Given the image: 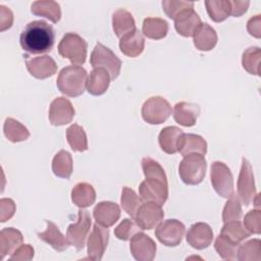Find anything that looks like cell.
<instances>
[{
	"label": "cell",
	"instance_id": "cell-1",
	"mask_svg": "<svg viewBox=\"0 0 261 261\" xmlns=\"http://www.w3.org/2000/svg\"><path fill=\"white\" fill-rule=\"evenodd\" d=\"M142 169L146 177L139 186V193L142 201L154 202L163 205L168 197L167 177L163 167L154 159L144 157Z\"/></svg>",
	"mask_w": 261,
	"mask_h": 261
},
{
	"label": "cell",
	"instance_id": "cell-2",
	"mask_svg": "<svg viewBox=\"0 0 261 261\" xmlns=\"http://www.w3.org/2000/svg\"><path fill=\"white\" fill-rule=\"evenodd\" d=\"M55 41L53 28L45 20L29 22L22 30L19 43L23 51L30 54L50 52Z\"/></svg>",
	"mask_w": 261,
	"mask_h": 261
},
{
	"label": "cell",
	"instance_id": "cell-3",
	"mask_svg": "<svg viewBox=\"0 0 261 261\" xmlns=\"http://www.w3.org/2000/svg\"><path fill=\"white\" fill-rule=\"evenodd\" d=\"M88 74L84 67L80 65H69L60 70L56 86L63 95L79 97L85 92Z\"/></svg>",
	"mask_w": 261,
	"mask_h": 261
},
{
	"label": "cell",
	"instance_id": "cell-4",
	"mask_svg": "<svg viewBox=\"0 0 261 261\" xmlns=\"http://www.w3.org/2000/svg\"><path fill=\"white\" fill-rule=\"evenodd\" d=\"M207 162L204 155L193 153L184 156L178 166L180 179L190 186L199 185L205 177Z\"/></svg>",
	"mask_w": 261,
	"mask_h": 261
},
{
	"label": "cell",
	"instance_id": "cell-5",
	"mask_svg": "<svg viewBox=\"0 0 261 261\" xmlns=\"http://www.w3.org/2000/svg\"><path fill=\"white\" fill-rule=\"evenodd\" d=\"M87 42L75 33H66L58 44V53L74 65H82L87 58Z\"/></svg>",
	"mask_w": 261,
	"mask_h": 261
},
{
	"label": "cell",
	"instance_id": "cell-6",
	"mask_svg": "<svg viewBox=\"0 0 261 261\" xmlns=\"http://www.w3.org/2000/svg\"><path fill=\"white\" fill-rule=\"evenodd\" d=\"M90 63L93 68H104L110 74L111 80H115L121 68L120 59L106 46L97 43L90 57Z\"/></svg>",
	"mask_w": 261,
	"mask_h": 261
},
{
	"label": "cell",
	"instance_id": "cell-7",
	"mask_svg": "<svg viewBox=\"0 0 261 261\" xmlns=\"http://www.w3.org/2000/svg\"><path fill=\"white\" fill-rule=\"evenodd\" d=\"M143 119L150 124H160L168 119L171 114L169 102L160 96L147 99L141 109Z\"/></svg>",
	"mask_w": 261,
	"mask_h": 261
},
{
	"label": "cell",
	"instance_id": "cell-8",
	"mask_svg": "<svg viewBox=\"0 0 261 261\" xmlns=\"http://www.w3.org/2000/svg\"><path fill=\"white\" fill-rule=\"evenodd\" d=\"M211 184L215 192L222 198L228 199L233 194V177L229 167L220 161L211 164Z\"/></svg>",
	"mask_w": 261,
	"mask_h": 261
},
{
	"label": "cell",
	"instance_id": "cell-9",
	"mask_svg": "<svg viewBox=\"0 0 261 261\" xmlns=\"http://www.w3.org/2000/svg\"><path fill=\"white\" fill-rule=\"evenodd\" d=\"M91 216L87 210L81 208L77 214V220L75 223L68 225L66 229V239L70 246H73L77 251L84 249L87 238L90 233Z\"/></svg>",
	"mask_w": 261,
	"mask_h": 261
},
{
	"label": "cell",
	"instance_id": "cell-10",
	"mask_svg": "<svg viewBox=\"0 0 261 261\" xmlns=\"http://www.w3.org/2000/svg\"><path fill=\"white\" fill-rule=\"evenodd\" d=\"M238 197L240 201L245 205L249 206L253 203L257 193L254 180V173L250 162L243 157L242 158V166L238 178Z\"/></svg>",
	"mask_w": 261,
	"mask_h": 261
},
{
	"label": "cell",
	"instance_id": "cell-11",
	"mask_svg": "<svg viewBox=\"0 0 261 261\" xmlns=\"http://www.w3.org/2000/svg\"><path fill=\"white\" fill-rule=\"evenodd\" d=\"M185 231L186 227L179 220L167 219L157 225L155 237L164 246L176 247L181 243Z\"/></svg>",
	"mask_w": 261,
	"mask_h": 261
},
{
	"label": "cell",
	"instance_id": "cell-12",
	"mask_svg": "<svg viewBox=\"0 0 261 261\" xmlns=\"http://www.w3.org/2000/svg\"><path fill=\"white\" fill-rule=\"evenodd\" d=\"M109 241V230L107 227L95 223L90 236L88 237V258L99 261L102 259Z\"/></svg>",
	"mask_w": 261,
	"mask_h": 261
},
{
	"label": "cell",
	"instance_id": "cell-13",
	"mask_svg": "<svg viewBox=\"0 0 261 261\" xmlns=\"http://www.w3.org/2000/svg\"><path fill=\"white\" fill-rule=\"evenodd\" d=\"M164 212L161 205L154 202H146L139 208L135 221L141 229L151 230L163 220Z\"/></svg>",
	"mask_w": 261,
	"mask_h": 261
},
{
	"label": "cell",
	"instance_id": "cell-14",
	"mask_svg": "<svg viewBox=\"0 0 261 261\" xmlns=\"http://www.w3.org/2000/svg\"><path fill=\"white\" fill-rule=\"evenodd\" d=\"M74 108L71 102L64 97L55 98L49 107V121L52 125H65L74 117Z\"/></svg>",
	"mask_w": 261,
	"mask_h": 261
},
{
	"label": "cell",
	"instance_id": "cell-15",
	"mask_svg": "<svg viewBox=\"0 0 261 261\" xmlns=\"http://www.w3.org/2000/svg\"><path fill=\"white\" fill-rule=\"evenodd\" d=\"M129 249L133 257L138 261H152L156 255V244L146 233L139 231L129 243Z\"/></svg>",
	"mask_w": 261,
	"mask_h": 261
},
{
	"label": "cell",
	"instance_id": "cell-16",
	"mask_svg": "<svg viewBox=\"0 0 261 261\" xmlns=\"http://www.w3.org/2000/svg\"><path fill=\"white\" fill-rule=\"evenodd\" d=\"M25 65L30 74L38 80L48 79L54 75L57 71L56 62L48 55L27 59Z\"/></svg>",
	"mask_w": 261,
	"mask_h": 261
},
{
	"label": "cell",
	"instance_id": "cell-17",
	"mask_svg": "<svg viewBox=\"0 0 261 261\" xmlns=\"http://www.w3.org/2000/svg\"><path fill=\"white\" fill-rule=\"evenodd\" d=\"M187 243L196 250L208 248L213 241L212 228L205 222L194 223L187 232Z\"/></svg>",
	"mask_w": 261,
	"mask_h": 261
},
{
	"label": "cell",
	"instance_id": "cell-18",
	"mask_svg": "<svg viewBox=\"0 0 261 261\" xmlns=\"http://www.w3.org/2000/svg\"><path fill=\"white\" fill-rule=\"evenodd\" d=\"M93 216L97 223L105 227H110L119 219L120 208L116 203L102 201L95 206Z\"/></svg>",
	"mask_w": 261,
	"mask_h": 261
},
{
	"label": "cell",
	"instance_id": "cell-19",
	"mask_svg": "<svg viewBox=\"0 0 261 261\" xmlns=\"http://www.w3.org/2000/svg\"><path fill=\"white\" fill-rule=\"evenodd\" d=\"M201 24V18L193 8L180 12L174 18L175 31L182 37H193Z\"/></svg>",
	"mask_w": 261,
	"mask_h": 261
},
{
	"label": "cell",
	"instance_id": "cell-20",
	"mask_svg": "<svg viewBox=\"0 0 261 261\" xmlns=\"http://www.w3.org/2000/svg\"><path fill=\"white\" fill-rule=\"evenodd\" d=\"M200 114V107L197 104L189 102H178L173 108L174 120L182 126H193L196 124Z\"/></svg>",
	"mask_w": 261,
	"mask_h": 261
},
{
	"label": "cell",
	"instance_id": "cell-21",
	"mask_svg": "<svg viewBox=\"0 0 261 261\" xmlns=\"http://www.w3.org/2000/svg\"><path fill=\"white\" fill-rule=\"evenodd\" d=\"M45 222L47 224L46 230L43 232H38V238L50 245L54 250L58 252L65 251L69 247L67 239L61 233L58 226L54 222L50 220H46Z\"/></svg>",
	"mask_w": 261,
	"mask_h": 261
},
{
	"label": "cell",
	"instance_id": "cell-22",
	"mask_svg": "<svg viewBox=\"0 0 261 261\" xmlns=\"http://www.w3.org/2000/svg\"><path fill=\"white\" fill-rule=\"evenodd\" d=\"M145 47V39L142 33L136 29L133 32L126 34L119 41L120 51L128 57L139 56Z\"/></svg>",
	"mask_w": 261,
	"mask_h": 261
},
{
	"label": "cell",
	"instance_id": "cell-23",
	"mask_svg": "<svg viewBox=\"0 0 261 261\" xmlns=\"http://www.w3.org/2000/svg\"><path fill=\"white\" fill-rule=\"evenodd\" d=\"M110 74L104 68H94L87 80V91L93 96L104 94L110 84Z\"/></svg>",
	"mask_w": 261,
	"mask_h": 261
},
{
	"label": "cell",
	"instance_id": "cell-24",
	"mask_svg": "<svg viewBox=\"0 0 261 261\" xmlns=\"http://www.w3.org/2000/svg\"><path fill=\"white\" fill-rule=\"evenodd\" d=\"M182 134L184 132L174 125L162 128L158 136V143L161 150L166 154L178 152V143Z\"/></svg>",
	"mask_w": 261,
	"mask_h": 261
},
{
	"label": "cell",
	"instance_id": "cell-25",
	"mask_svg": "<svg viewBox=\"0 0 261 261\" xmlns=\"http://www.w3.org/2000/svg\"><path fill=\"white\" fill-rule=\"evenodd\" d=\"M178 152L182 156L193 153L205 155L207 152V143L199 135L184 133L178 143Z\"/></svg>",
	"mask_w": 261,
	"mask_h": 261
},
{
	"label": "cell",
	"instance_id": "cell-26",
	"mask_svg": "<svg viewBox=\"0 0 261 261\" xmlns=\"http://www.w3.org/2000/svg\"><path fill=\"white\" fill-rule=\"evenodd\" d=\"M194 45L200 51H210L217 43L216 31L208 23H202L194 36Z\"/></svg>",
	"mask_w": 261,
	"mask_h": 261
},
{
	"label": "cell",
	"instance_id": "cell-27",
	"mask_svg": "<svg viewBox=\"0 0 261 261\" xmlns=\"http://www.w3.org/2000/svg\"><path fill=\"white\" fill-rule=\"evenodd\" d=\"M23 241L21 232L13 227H5L0 231V252L3 259L6 255L12 254Z\"/></svg>",
	"mask_w": 261,
	"mask_h": 261
},
{
	"label": "cell",
	"instance_id": "cell-28",
	"mask_svg": "<svg viewBox=\"0 0 261 261\" xmlns=\"http://www.w3.org/2000/svg\"><path fill=\"white\" fill-rule=\"evenodd\" d=\"M112 29L119 39L136 30V23L132 13L125 9L114 11L112 14Z\"/></svg>",
	"mask_w": 261,
	"mask_h": 261
},
{
	"label": "cell",
	"instance_id": "cell-29",
	"mask_svg": "<svg viewBox=\"0 0 261 261\" xmlns=\"http://www.w3.org/2000/svg\"><path fill=\"white\" fill-rule=\"evenodd\" d=\"M31 11L34 15L46 17L54 23L58 22L61 17V10L59 4L56 1L52 0H41L33 2L31 6Z\"/></svg>",
	"mask_w": 261,
	"mask_h": 261
},
{
	"label": "cell",
	"instance_id": "cell-30",
	"mask_svg": "<svg viewBox=\"0 0 261 261\" xmlns=\"http://www.w3.org/2000/svg\"><path fill=\"white\" fill-rule=\"evenodd\" d=\"M96 192L92 185L88 182H79L71 190V201L80 208H87L94 204Z\"/></svg>",
	"mask_w": 261,
	"mask_h": 261
},
{
	"label": "cell",
	"instance_id": "cell-31",
	"mask_svg": "<svg viewBox=\"0 0 261 261\" xmlns=\"http://www.w3.org/2000/svg\"><path fill=\"white\" fill-rule=\"evenodd\" d=\"M142 32L149 39L160 40L167 35L168 23L159 17H147L143 21Z\"/></svg>",
	"mask_w": 261,
	"mask_h": 261
},
{
	"label": "cell",
	"instance_id": "cell-32",
	"mask_svg": "<svg viewBox=\"0 0 261 261\" xmlns=\"http://www.w3.org/2000/svg\"><path fill=\"white\" fill-rule=\"evenodd\" d=\"M72 157L69 152L60 150L52 160V171L60 178H69L72 173Z\"/></svg>",
	"mask_w": 261,
	"mask_h": 261
},
{
	"label": "cell",
	"instance_id": "cell-33",
	"mask_svg": "<svg viewBox=\"0 0 261 261\" xmlns=\"http://www.w3.org/2000/svg\"><path fill=\"white\" fill-rule=\"evenodd\" d=\"M3 133L7 140L12 143L25 141L30 137L29 129L19 121L11 117H7L5 119L3 125Z\"/></svg>",
	"mask_w": 261,
	"mask_h": 261
},
{
	"label": "cell",
	"instance_id": "cell-34",
	"mask_svg": "<svg viewBox=\"0 0 261 261\" xmlns=\"http://www.w3.org/2000/svg\"><path fill=\"white\" fill-rule=\"evenodd\" d=\"M66 139L70 148L75 152H84L88 150L87 135L83 126L73 123L66 129Z\"/></svg>",
	"mask_w": 261,
	"mask_h": 261
},
{
	"label": "cell",
	"instance_id": "cell-35",
	"mask_svg": "<svg viewBox=\"0 0 261 261\" xmlns=\"http://www.w3.org/2000/svg\"><path fill=\"white\" fill-rule=\"evenodd\" d=\"M205 6L209 17L215 22H221L230 15L229 0L205 1Z\"/></svg>",
	"mask_w": 261,
	"mask_h": 261
},
{
	"label": "cell",
	"instance_id": "cell-36",
	"mask_svg": "<svg viewBox=\"0 0 261 261\" xmlns=\"http://www.w3.org/2000/svg\"><path fill=\"white\" fill-rule=\"evenodd\" d=\"M220 234L226 237L228 240H230L231 242L238 245L251 236V233L240 222V220L224 222V225L221 228Z\"/></svg>",
	"mask_w": 261,
	"mask_h": 261
},
{
	"label": "cell",
	"instance_id": "cell-37",
	"mask_svg": "<svg viewBox=\"0 0 261 261\" xmlns=\"http://www.w3.org/2000/svg\"><path fill=\"white\" fill-rule=\"evenodd\" d=\"M261 242L259 239L250 240L238 248L237 259L240 261H260Z\"/></svg>",
	"mask_w": 261,
	"mask_h": 261
},
{
	"label": "cell",
	"instance_id": "cell-38",
	"mask_svg": "<svg viewBox=\"0 0 261 261\" xmlns=\"http://www.w3.org/2000/svg\"><path fill=\"white\" fill-rule=\"evenodd\" d=\"M261 49L259 47H250L244 51L242 56L243 68L250 74H260Z\"/></svg>",
	"mask_w": 261,
	"mask_h": 261
},
{
	"label": "cell",
	"instance_id": "cell-39",
	"mask_svg": "<svg viewBox=\"0 0 261 261\" xmlns=\"http://www.w3.org/2000/svg\"><path fill=\"white\" fill-rule=\"evenodd\" d=\"M120 204L122 209L133 218H135L139 208L142 206V199L136 194V192L128 188L123 187L121 191Z\"/></svg>",
	"mask_w": 261,
	"mask_h": 261
},
{
	"label": "cell",
	"instance_id": "cell-40",
	"mask_svg": "<svg viewBox=\"0 0 261 261\" xmlns=\"http://www.w3.org/2000/svg\"><path fill=\"white\" fill-rule=\"evenodd\" d=\"M217 254L224 260H236L239 245L228 240L226 237L219 234L214 243Z\"/></svg>",
	"mask_w": 261,
	"mask_h": 261
},
{
	"label": "cell",
	"instance_id": "cell-41",
	"mask_svg": "<svg viewBox=\"0 0 261 261\" xmlns=\"http://www.w3.org/2000/svg\"><path fill=\"white\" fill-rule=\"evenodd\" d=\"M242 214H243V211H242L240 198L238 197L237 194L233 193L228 198L227 202L224 205V208L222 210V220L223 222L240 220L242 217Z\"/></svg>",
	"mask_w": 261,
	"mask_h": 261
},
{
	"label": "cell",
	"instance_id": "cell-42",
	"mask_svg": "<svg viewBox=\"0 0 261 261\" xmlns=\"http://www.w3.org/2000/svg\"><path fill=\"white\" fill-rule=\"evenodd\" d=\"M161 4L165 14L171 19H174L180 12L194 8V2L184 0H163Z\"/></svg>",
	"mask_w": 261,
	"mask_h": 261
},
{
	"label": "cell",
	"instance_id": "cell-43",
	"mask_svg": "<svg viewBox=\"0 0 261 261\" xmlns=\"http://www.w3.org/2000/svg\"><path fill=\"white\" fill-rule=\"evenodd\" d=\"M140 226L137 224L136 221L129 218H124L115 228H114V236L121 241L130 240L136 233L140 231Z\"/></svg>",
	"mask_w": 261,
	"mask_h": 261
},
{
	"label": "cell",
	"instance_id": "cell-44",
	"mask_svg": "<svg viewBox=\"0 0 261 261\" xmlns=\"http://www.w3.org/2000/svg\"><path fill=\"white\" fill-rule=\"evenodd\" d=\"M244 226L250 233L259 234L261 232V212L259 209L251 210L245 215Z\"/></svg>",
	"mask_w": 261,
	"mask_h": 261
},
{
	"label": "cell",
	"instance_id": "cell-45",
	"mask_svg": "<svg viewBox=\"0 0 261 261\" xmlns=\"http://www.w3.org/2000/svg\"><path fill=\"white\" fill-rule=\"evenodd\" d=\"M34 257V248L30 244L20 245L9 257L13 261H29Z\"/></svg>",
	"mask_w": 261,
	"mask_h": 261
},
{
	"label": "cell",
	"instance_id": "cell-46",
	"mask_svg": "<svg viewBox=\"0 0 261 261\" xmlns=\"http://www.w3.org/2000/svg\"><path fill=\"white\" fill-rule=\"evenodd\" d=\"M15 204L9 198H2L0 200V221L5 222L10 219L15 212Z\"/></svg>",
	"mask_w": 261,
	"mask_h": 261
},
{
	"label": "cell",
	"instance_id": "cell-47",
	"mask_svg": "<svg viewBox=\"0 0 261 261\" xmlns=\"http://www.w3.org/2000/svg\"><path fill=\"white\" fill-rule=\"evenodd\" d=\"M13 22V14L9 8L4 5H0V31L4 32L5 30L11 28Z\"/></svg>",
	"mask_w": 261,
	"mask_h": 261
},
{
	"label": "cell",
	"instance_id": "cell-48",
	"mask_svg": "<svg viewBox=\"0 0 261 261\" xmlns=\"http://www.w3.org/2000/svg\"><path fill=\"white\" fill-rule=\"evenodd\" d=\"M230 4V15L234 17H239L247 12L250 2L249 1H242V0H229Z\"/></svg>",
	"mask_w": 261,
	"mask_h": 261
},
{
	"label": "cell",
	"instance_id": "cell-49",
	"mask_svg": "<svg viewBox=\"0 0 261 261\" xmlns=\"http://www.w3.org/2000/svg\"><path fill=\"white\" fill-rule=\"evenodd\" d=\"M247 30L251 36L259 39L261 37V15L251 17L247 22Z\"/></svg>",
	"mask_w": 261,
	"mask_h": 261
}]
</instances>
